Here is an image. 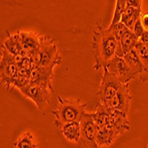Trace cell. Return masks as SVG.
<instances>
[{"instance_id": "obj_3", "label": "cell", "mask_w": 148, "mask_h": 148, "mask_svg": "<svg viewBox=\"0 0 148 148\" xmlns=\"http://www.w3.org/2000/svg\"><path fill=\"white\" fill-rule=\"evenodd\" d=\"M35 66H42V68L53 69L54 66L61 63V57L57 45L53 42H46L43 39L40 48L29 56Z\"/></svg>"}, {"instance_id": "obj_16", "label": "cell", "mask_w": 148, "mask_h": 148, "mask_svg": "<svg viewBox=\"0 0 148 148\" xmlns=\"http://www.w3.org/2000/svg\"><path fill=\"white\" fill-rule=\"evenodd\" d=\"M2 46L10 53L12 56L17 57V56H22L26 57L29 56V54L27 53L26 51H24L21 42V38L19 36V33L14 34V35H11L9 36Z\"/></svg>"}, {"instance_id": "obj_17", "label": "cell", "mask_w": 148, "mask_h": 148, "mask_svg": "<svg viewBox=\"0 0 148 148\" xmlns=\"http://www.w3.org/2000/svg\"><path fill=\"white\" fill-rule=\"evenodd\" d=\"M113 109L104 103L99 102L96 112L92 114V118L98 128H102L108 125L111 120Z\"/></svg>"}, {"instance_id": "obj_24", "label": "cell", "mask_w": 148, "mask_h": 148, "mask_svg": "<svg viewBox=\"0 0 148 148\" xmlns=\"http://www.w3.org/2000/svg\"><path fill=\"white\" fill-rule=\"evenodd\" d=\"M108 29L113 32L115 38L117 39V41H119V40L121 39V37L123 36V34L129 29L124 24H123L122 22H119L115 26L112 27V28H108Z\"/></svg>"}, {"instance_id": "obj_28", "label": "cell", "mask_w": 148, "mask_h": 148, "mask_svg": "<svg viewBox=\"0 0 148 148\" xmlns=\"http://www.w3.org/2000/svg\"><path fill=\"white\" fill-rule=\"evenodd\" d=\"M138 42L148 46V31H145L143 33V35L138 39Z\"/></svg>"}, {"instance_id": "obj_4", "label": "cell", "mask_w": 148, "mask_h": 148, "mask_svg": "<svg viewBox=\"0 0 148 148\" xmlns=\"http://www.w3.org/2000/svg\"><path fill=\"white\" fill-rule=\"evenodd\" d=\"M20 75L15 57L12 56L1 45V62H0V79L1 84L8 90L14 88L17 78Z\"/></svg>"}, {"instance_id": "obj_21", "label": "cell", "mask_w": 148, "mask_h": 148, "mask_svg": "<svg viewBox=\"0 0 148 148\" xmlns=\"http://www.w3.org/2000/svg\"><path fill=\"white\" fill-rule=\"evenodd\" d=\"M15 60L18 65L20 75L29 77L31 75V72L33 71V69L36 66L32 59L29 56H26V57L17 56L15 57Z\"/></svg>"}, {"instance_id": "obj_12", "label": "cell", "mask_w": 148, "mask_h": 148, "mask_svg": "<svg viewBox=\"0 0 148 148\" xmlns=\"http://www.w3.org/2000/svg\"><path fill=\"white\" fill-rule=\"evenodd\" d=\"M19 36L24 51H27L29 56H31L40 48L43 42V39L38 37L33 33H29L25 31H19Z\"/></svg>"}, {"instance_id": "obj_13", "label": "cell", "mask_w": 148, "mask_h": 148, "mask_svg": "<svg viewBox=\"0 0 148 148\" xmlns=\"http://www.w3.org/2000/svg\"><path fill=\"white\" fill-rule=\"evenodd\" d=\"M118 137V134L109 125H106L102 128H98L95 140L99 148H105L112 145Z\"/></svg>"}, {"instance_id": "obj_14", "label": "cell", "mask_w": 148, "mask_h": 148, "mask_svg": "<svg viewBox=\"0 0 148 148\" xmlns=\"http://www.w3.org/2000/svg\"><path fill=\"white\" fill-rule=\"evenodd\" d=\"M56 128L62 133L63 137L69 142L79 144L81 138V125L80 122H73L65 124L56 125Z\"/></svg>"}, {"instance_id": "obj_18", "label": "cell", "mask_w": 148, "mask_h": 148, "mask_svg": "<svg viewBox=\"0 0 148 148\" xmlns=\"http://www.w3.org/2000/svg\"><path fill=\"white\" fill-rule=\"evenodd\" d=\"M124 60L126 61L127 65L130 66V69L135 73L137 75H141L144 71V66L138 55V52L136 51V49L134 48L133 50H131L130 52H128L127 54H125L123 56Z\"/></svg>"}, {"instance_id": "obj_29", "label": "cell", "mask_w": 148, "mask_h": 148, "mask_svg": "<svg viewBox=\"0 0 148 148\" xmlns=\"http://www.w3.org/2000/svg\"><path fill=\"white\" fill-rule=\"evenodd\" d=\"M146 148H148V145H147V147H146Z\"/></svg>"}, {"instance_id": "obj_22", "label": "cell", "mask_w": 148, "mask_h": 148, "mask_svg": "<svg viewBox=\"0 0 148 148\" xmlns=\"http://www.w3.org/2000/svg\"><path fill=\"white\" fill-rule=\"evenodd\" d=\"M37 146L35 136L30 131L22 133L14 143V148H37Z\"/></svg>"}, {"instance_id": "obj_6", "label": "cell", "mask_w": 148, "mask_h": 148, "mask_svg": "<svg viewBox=\"0 0 148 148\" xmlns=\"http://www.w3.org/2000/svg\"><path fill=\"white\" fill-rule=\"evenodd\" d=\"M81 138L78 145L84 148H99L96 144V134L98 126L92 118V114L84 113L80 122Z\"/></svg>"}, {"instance_id": "obj_2", "label": "cell", "mask_w": 148, "mask_h": 148, "mask_svg": "<svg viewBox=\"0 0 148 148\" xmlns=\"http://www.w3.org/2000/svg\"><path fill=\"white\" fill-rule=\"evenodd\" d=\"M59 103L51 114L55 117V126L73 122H81L85 113V104H82L79 99H64L58 97Z\"/></svg>"}, {"instance_id": "obj_25", "label": "cell", "mask_w": 148, "mask_h": 148, "mask_svg": "<svg viewBox=\"0 0 148 148\" xmlns=\"http://www.w3.org/2000/svg\"><path fill=\"white\" fill-rule=\"evenodd\" d=\"M132 32L136 35V36L139 39V37L143 35V33L145 32V29H144V27L141 23V21H140V18L136 21V23L134 24L133 26V29H132Z\"/></svg>"}, {"instance_id": "obj_5", "label": "cell", "mask_w": 148, "mask_h": 148, "mask_svg": "<svg viewBox=\"0 0 148 148\" xmlns=\"http://www.w3.org/2000/svg\"><path fill=\"white\" fill-rule=\"evenodd\" d=\"M123 84L114 75L111 74L106 68H104V73L101 79V84L98 92L99 102L106 104L109 102L122 88Z\"/></svg>"}, {"instance_id": "obj_10", "label": "cell", "mask_w": 148, "mask_h": 148, "mask_svg": "<svg viewBox=\"0 0 148 148\" xmlns=\"http://www.w3.org/2000/svg\"><path fill=\"white\" fill-rule=\"evenodd\" d=\"M53 69H49L36 66L29 76V84L47 88L51 92L54 91L51 84Z\"/></svg>"}, {"instance_id": "obj_15", "label": "cell", "mask_w": 148, "mask_h": 148, "mask_svg": "<svg viewBox=\"0 0 148 148\" xmlns=\"http://www.w3.org/2000/svg\"><path fill=\"white\" fill-rule=\"evenodd\" d=\"M108 125L118 134L122 135L130 129V123L128 121V116L126 113L120 112L117 110H114L112 112L111 120Z\"/></svg>"}, {"instance_id": "obj_27", "label": "cell", "mask_w": 148, "mask_h": 148, "mask_svg": "<svg viewBox=\"0 0 148 148\" xmlns=\"http://www.w3.org/2000/svg\"><path fill=\"white\" fill-rule=\"evenodd\" d=\"M140 21H141V23L144 27L145 31H148V12L143 13V14L141 13Z\"/></svg>"}, {"instance_id": "obj_19", "label": "cell", "mask_w": 148, "mask_h": 148, "mask_svg": "<svg viewBox=\"0 0 148 148\" xmlns=\"http://www.w3.org/2000/svg\"><path fill=\"white\" fill-rule=\"evenodd\" d=\"M138 55L144 66V71L139 75L142 82H148V46L138 42L135 46Z\"/></svg>"}, {"instance_id": "obj_26", "label": "cell", "mask_w": 148, "mask_h": 148, "mask_svg": "<svg viewBox=\"0 0 148 148\" xmlns=\"http://www.w3.org/2000/svg\"><path fill=\"white\" fill-rule=\"evenodd\" d=\"M141 0H126V6L133 7L135 9H141Z\"/></svg>"}, {"instance_id": "obj_8", "label": "cell", "mask_w": 148, "mask_h": 148, "mask_svg": "<svg viewBox=\"0 0 148 148\" xmlns=\"http://www.w3.org/2000/svg\"><path fill=\"white\" fill-rule=\"evenodd\" d=\"M21 92L24 96L31 99L38 107L40 111H43L47 106L50 100V90L47 88L28 84L21 88Z\"/></svg>"}, {"instance_id": "obj_9", "label": "cell", "mask_w": 148, "mask_h": 148, "mask_svg": "<svg viewBox=\"0 0 148 148\" xmlns=\"http://www.w3.org/2000/svg\"><path fill=\"white\" fill-rule=\"evenodd\" d=\"M131 102V96L130 93L129 84H123L115 94V96L106 105L114 110L128 113Z\"/></svg>"}, {"instance_id": "obj_23", "label": "cell", "mask_w": 148, "mask_h": 148, "mask_svg": "<svg viewBox=\"0 0 148 148\" xmlns=\"http://www.w3.org/2000/svg\"><path fill=\"white\" fill-rule=\"evenodd\" d=\"M126 0H117L116 5H115V9L114 12V16L111 21V24L109 25L108 28H112V27L115 26L119 22H121L122 17L123 13L126 10Z\"/></svg>"}, {"instance_id": "obj_11", "label": "cell", "mask_w": 148, "mask_h": 148, "mask_svg": "<svg viewBox=\"0 0 148 148\" xmlns=\"http://www.w3.org/2000/svg\"><path fill=\"white\" fill-rule=\"evenodd\" d=\"M138 42V38L136 36V35L132 32V30L128 29L118 41V48L115 56L123 58L125 54L135 48Z\"/></svg>"}, {"instance_id": "obj_20", "label": "cell", "mask_w": 148, "mask_h": 148, "mask_svg": "<svg viewBox=\"0 0 148 148\" xmlns=\"http://www.w3.org/2000/svg\"><path fill=\"white\" fill-rule=\"evenodd\" d=\"M141 16V9H135L133 7L127 6L123 15L121 20V22L124 24L127 28L132 30L134 24Z\"/></svg>"}, {"instance_id": "obj_7", "label": "cell", "mask_w": 148, "mask_h": 148, "mask_svg": "<svg viewBox=\"0 0 148 148\" xmlns=\"http://www.w3.org/2000/svg\"><path fill=\"white\" fill-rule=\"evenodd\" d=\"M105 68L111 74L117 76L123 84H128L130 81L137 76V75L130 69L124 59L118 56H114L110 60Z\"/></svg>"}, {"instance_id": "obj_1", "label": "cell", "mask_w": 148, "mask_h": 148, "mask_svg": "<svg viewBox=\"0 0 148 148\" xmlns=\"http://www.w3.org/2000/svg\"><path fill=\"white\" fill-rule=\"evenodd\" d=\"M92 45L95 58L94 69L98 71L101 68L104 69L108 61L116 55L118 41L105 23L99 21L94 29Z\"/></svg>"}]
</instances>
